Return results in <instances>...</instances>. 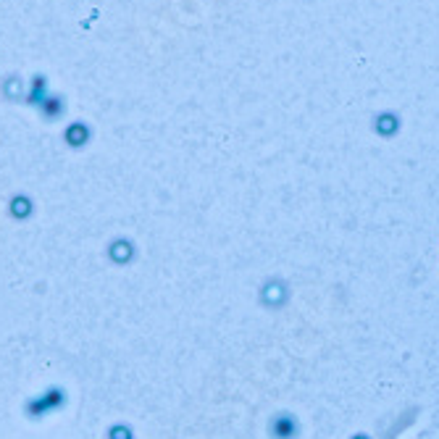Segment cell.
I'll use <instances>...</instances> for the list:
<instances>
[{
  "mask_svg": "<svg viewBox=\"0 0 439 439\" xmlns=\"http://www.w3.org/2000/svg\"><path fill=\"white\" fill-rule=\"evenodd\" d=\"M32 211H34V208H32V203L24 198V195L11 200V216H14V218H29Z\"/></svg>",
  "mask_w": 439,
  "mask_h": 439,
  "instance_id": "6da1fadb",
  "label": "cell"
},
{
  "mask_svg": "<svg viewBox=\"0 0 439 439\" xmlns=\"http://www.w3.org/2000/svg\"><path fill=\"white\" fill-rule=\"evenodd\" d=\"M111 258L116 260V263H124V260H129L132 258V245L126 239H116L111 245Z\"/></svg>",
  "mask_w": 439,
  "mask_h": 439,
  "instance_id": "7a4b0ae2",
  "label": "cell"
}]
</instances>
